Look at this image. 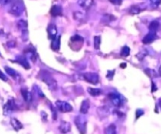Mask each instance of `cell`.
<instances>
[{
    "instance_id": "1",
    "label": "cell",
    "mask_w": 161,
    "mask_h": 134,
    "mask_svg": "<svg viewBox=\"0 0 161 134\" xmlns=\"http://www.w3.org/2000/svg\"><path fill=\"white\" fill-rule=\"evenodd\" d=\"M38 78L44 82L51 90H57L58 89V82L54 76L47 70H41L38 75Z\"/></svg>"
},
{
    "instance_id": "2",
    "label": "cell",
    "mask_w": 161,
    "mask_h": 134,
    "mask_svg": "<svg viewBox=\"0 0 161 134\" xmlns=\"http://www.w3.org/2000/svg\"><path fill=\"white\" fill-rule=\"evenodd\" d=\"M25 10V6L21 1H15L14 3L11 4V6L9 10V13L15 17H19L23 14Z\"/></svg>"
},
{
    "instance_id": "3",
    "label": "cell",
    "mask_w": 161,
    "mask_h": 134,
    "mask_svg": "<svg viewBox=\"0 0 161 134\" xmlns=\"http://www.w3.org/2000/svg\"><path fill=\"white\" fill-rule=\"evenodd\" d=\"M75 124L77 127L78 130L81 134H85L87 132V119L82 115H78L75 119Z\"/></svg>"
},
{
    "instance_id": "4",
    "label": "cell",
    "mask_w": 161,
    "mask_h": 134,
    "mask_svg": "<svg viewBox=\"0 0 161 134\" xmlns=\"http://www.w3.org/2000/svg\"><path fill=\"white\" fill-rule=\"evenodd\" d=\"M82 76H83V78L85 80L86 82L93 84V85H97L99 82L98 75L94 73V72H86V73L82 75Z\"/></svg>"
},
{
    "instance_id": "5",
    "label": "cell",
    "mask_w": 161,
    "mask_h": 134,
    "mask_svg": "<svg viewBox=\"0 0 161 134\" xmlns=\"http://www.w3.org/2000/svg\"><path fill=\"white\" fill-rule=\"evenodd\" d=\"M56 107L61 112L66 113V112H70L72 111V107L71 106L70 104H68V102L63 101H58L55 103Z\"/></svg>"
},
{
    "instance_id": "6",
    "label": "cell",
    "mask_w": 161,
    "mask_h": 134,
    "mask_svg": "<svg viewBox=\"0 0 161 134\" xmlns=\"http://www.w3.org/2000/svg\"><path fill=\"white\" fill-rule=\"evenodd\" d=\"M109 98L112 104L116 107H120L123 104V99L120 94L116 93H110L109 94Z\"/></svg>"
},
{
    "instance_id": "7",
    "label": "cell",
    "mask_w": 161,
    "mask_h": 134,
    "mask_svg": "<svg viewBox=\"0 0 161 134\" xmlns=\"http://www.w3.org/2000/svg\"><path fill=\"white\" fill-rule=\"evenodd\" d=\"M156 39V32L150 31V32H149V33L143 38V39H142V43L146 45L150 44V43H153Z\"/></svg>"
},
{
    "instance_id": "8",
    "label": "cell",
    "mask_w": 161,
    "mask_h": 134,
    "mask_svg": "<svg viewBox=\"0 0 161 134\" xmlns=\"http://www.w3.org/2000/svg\"><path fill=\"white\" fill-rule=\"evenodd\" d=\"M47 32H48L49 38L52 40L54 38L57 37L58 35V28H57V26L54 24H49L48 27H47Z\"/></svg>"
},
{
    "instance_id": "9",
    "label": "cell",
    "mask_w": 161,
    "mask_h": 134,
    "mask_svg": "<svg viewBox=\"0 0 161 134\" xmlns=\"http://www.w3.org/2000/svg\"><path fill=\"white\" fill-rule=\"evenodd\" d=\"M59 130L63 134L68 133L71 130V124L69 123H68V122L62 121L61 123L60 126H59Z\"/></svg>"
},
{
    "instance_id": "10",
    "label": "cell",
    "mask_w": 161,
    "mask_h": 134,
    "mask_svg": "<svg viewBox=\"0 0 161 134\" xmlns=\"http://www.w3.org/2000/svg\"><path fill=\"white\" fill-rule=\"evenodd\" d=\"M25 53L26 56L28 57L31 61L35 62V60H37V54L35 53V50L33 48H28L27 49L25 50Z\"/></svg>"
},
{
    "instance_id": "11",
    "label": "cell",
    "mask_w": 161,
    "mask_h": 134,
    "mask_svg": "<svg viewBox=\"0 0 161 134\" xmlns=\"http://www.w3.org/2000/svg\"><path fill=\"white\" fill-rule=\"evenodd\" d=\"M51 16L53 17H58V16L62 15V7L59 5H54L53 6L51 9Z\"/></svg>"
},
{
    "instance_id": "12",
    "label": "cell",
    "mask_w": 161,
    "mask_h": 134,
    "mask_svg": "<svg viewBox=\"0 0 161 134\" xmlns=\"http://www.w3.org/2000/svg\"><path fill=\"white\" fill-rule=\"evenodd\" d=\"M145 10V8L142 7L141 5H134V6H130V8L129 9V14L131 15H137L139 14L142 11Z\"/></svg>"
},
{
    "instance_id": "13",
    "label": "cell",
    "mask_w": 161,
    "mask_h": 134,
    "mask_svg": "<svg viewBox=\"0 0 161 134\" xmlns=\"http://www.w3.org/2000/svg\"><path fill=\"white\" fill-rule=\"evenodd\" d=\"M94 0H80L79 5L81 6L84 10H89L90 8L93 6Z\"/></svg>"
},
{
    "instance_id": "14",
    "label": "cell",
    "mask_w": 161,
    "mask_h": 134,
    "mask_svg": "<svg viewBox=\"0 0 161 134\" xmlns=\"http://www.w3.org/2000/svg\"><path fill=\"white\" fill-rule=\"evenodd\" d=\"M90 108V101L88 99L84 100L81 104V106H80V113L82 114H87L89 111Z\"/></svg>"
},
{
    "instance_id": "15",
    "label": "cell",
    "mask_w": 161,
    "mask_h": 134,
    "mask_svg": "<svg viewBox=\"0 0 161 134\" xmlns=\"http://www.w3.org/2000/svg\"><path fill=\"white\" fill-rule=\"evenodd\" d=\"M61 44V36H57L54 39H52V43H51V49L54 51H58L60 49Z\"/></svg>"
},
{
    "instance_id": "16",
    "label": "cell",
    "mask_w": 161,
    "mask_h": 134,
    "mask_svg": "<svg viewBox=\"0 0 161 134\" xmlns=\"http://www.w3.org/2000/svg\"><path fill=\"white\" fill-rule=\"evenodd\" d=\"M17 62L19 63L21 66H23L25 69H29L30 68V64L28 61V60L26 59L25 56H20L17 58Z\"/></svg>"
},
{
    "instance_id": "17",
    "label": "cell",
    "mask_w": 161,
    "mask_h": 134,
    "mask_svg": "<svg viewBox=\"0 0 161 134\" xmlns=\"http://www.w3.org/2000/svg\"><path fill=\"white\" fill-rule=\"evenodd\" d=\"M21 94L23 96V98L25 99V101L26 102H31V100H32L31 93L26 89H21Z\"/></svg>"
},
{
    "instance_id": "18",
    "label": "cell",
    "mask_w": 161,
    "mask_h": 134,
    "mask_svg": "<svg viewBox=\"0 0 161 134\" xmlns=\"http://www.w3.org/2000/svg\"><path fill=\"white\" fill-rule=\"evenodd\" d=\"M159 28H160V24H159V21H152L150 24V27H149L150 31H153V32H156L157 31H159Z\"/></svg>"
},
{
    "instance_id": "19",
    "label": "cell",
    "mask_w": 161,
    "mask_h": 134,
    "mask_svg": "<svg viewBox=\"0 0 161 134\" xmlns=\"http://www.w3.org/2000/svg\"><path fill=\"white\" fill-rule=\"evenodd\" d=\"M10 123H11L12 126L14 127V129L16 131H19L20 129H21L23 128V125L17 119H12Z\"/></svg>"
},
{
    "instance_id": "20",
    "label": "cell",
    "mask_w": 161,
    "mask_h": 134,
    "mask_svg": "<svg viewBox=\"0 0 161 134\" xmlns=\"http://www.w3.org/2000/svg\"><path fill=\"white\" fill-rule=\"evenodd\" d=\"M87 91L92 97H97L101 93V89L97 88H88Z\"/></svg>"
},
{
    "instance_id": "21",
    "label": "cell",
    "mask_w": 161,
    "mask_h": 134,
    "mask_svg": "<svg viewBox=\"0 0 161 134\" xmlns=\"http://www.w3.org/2000/svg\"><path fill=\"white\" fill-rule=\"evenodd\" d=\"M105 134H117V127L114 124L109 125V126L105 129Z\"/></svg>"
},
{
    "instance_id": "22",
    "label": "cell",
    "mask_w": 161,
    "mask_h": 134,
    "mask_svg": "<svg viewBox=\"0 0 161 134\" xmlns=\"http://www.w3.org/2000/svg\"><path fill=\"white\" fill-rule=\"evenodd\" d=\"M14 107H15V105H14V101H8V103L6 104V105H5L4 110H5V111H7V112H10V111L14 110Z\"/></svg>"
},
{
    "instance_id": "23",
    "label": "cell",
    "mask_w": 161,
    "mask_h": 134,
    "mask_svg": "<svg viewBox=\"0 0 161 134\" xmlns=\"http://www.w3.org/2000/svg\"><path fill=\"white\" fill-rule=\"evenodd\" d=\"M94 46L95 49H99L101 46V36H94Z\"/></svg>"
},
{
    "instance_id": "24",
    "label": "cell",
    "mask_w": 161,
    "mask_h": 134,
    "mask_svg": "<svg viewBox=\"0 0 161 134\" xmlns=\"http://www.w3.org/2000/svg\"><path fill=\"white\" fill-rule=\"evenodd\" d=\"M130 48H129L128 46H123L122 48V49H121L120 51V55L122 56H124V57H126V56H128L129 55H130Z\"/></svg>"
},
{
    "instance_id": "25",
    "label": "cell",
    "mask_w": 161,
    "mask_h": 134,
    "mask_svg": "<svg viewBox=\"0 0 161 134\" xmlns=\"http://www.w3.org/2000/svg\"><path fill=\"white\" fill-rule=\"evenodd\" d=\"M5 71H6V72L9 75L12 76V77H14V78H15L16 75H17V72H16V71L14 70V69H13V68H9V67H5Z\"/></svg>"
},
{
    "instance_id": "26",
    "label": "cell",
    "mask_w": 161,
    "mask_h": 134,
    "mask_svg": "<svg viewBox=\"0 0 161 134\" xmlns=\"http://www.w3.org/2000/svg\"><path fill=\"white\" fill-rule=\"evenodd\" d=\"M71 42H72V43H83V42H84V38L81 37L80 35H74V36H72V37H71Z\"/></svg>"
},
{
    "instance_id": "27",
    "label": "cell",
    "mask_w": 161,
    "mask_h": 134,
    "mask_svg": "<svg viewBox=\"0 0 161 134\" xmlns=\"http://www.w3.org/2000/svg\"><path fill=\"white\" fill-rule=\"evenodd\" d=\"M115 19H116V18H115L114 16L110 15V14H106V15L103 17L102 21H105V23H108V22H111L112 21H113V20Z\"/></svg>"
},
{
    "instance_id": "28",
    "label": "cell",
    "mask_w": 161,
    "mask_h": 134,
    "mask_svg": "<svg viewBox=\"0 0 161 134\" xmlns=\"http://www.w3.org/2000/svg\"><path fill=\"white\" fill-rule=\"evenodd\" d=\"M151 6L154 8H157L161 4V0H150Z\"/></svg>"
},
{
    "instance_id": "29",
    "label": "cell",
    "mask_w": 161,
    "mask_h": 134,
    "mask_svg": "<svg viewBox=\"0 0 161 134\" xmlns=\"http://www.w3.org/2000/svg\"><path fill=\"white\" fill-rule=\"evenodd\" d=\"M16 0H0V2L2 3L3 6H7V5H11L12 3H14Z\"/></svg>"
},
{
    "instance_id": "30",
    "label": "cell",
    "mask_w": 161,
    "mask_h": 134,
    "mask_svg": "<svg viewBox=\"0 0 161 134\" xmlns=\"http://www.w3.org/2000/svg\"><path fill=\"white\" fill-rule=\"evenodd\" d=\"M115 74V71H108V72H107V75H106V77L108 79L111 80L113 79V75H114Z\"/></svg>"
},
{
    "instance_id": "31",
    "label": "cell",
    "mask_w": 161,
    "mask_h": 134,
    "mask_svg": "<svg viewBox=\"0 0 161 134\" xmlns=\"http://www.w3.org/2000/svg\"><path fill=\"white\" fill-rule=\"evenodd\" d=\"M109 2L115 6H120L122 4L123 0H109Z\"/></svg>"
},
{
    "instance_id": "32",
    "label": "cell",
    "mask_w": 161,
    "mask_h": 134,
    "mask_svg": "<svg viewBox=\"0 0 161 134\" xmlns=\"http://www.w3.org/2000/svg\"><path fill=\"white\" fill-rule=\"evenodd\" d=\"M142 115H144V111L141 109H138L136 111V119H138L140 116H142Z\"/></svg>"
},
{
    "instance_id": "33",
    "label": "cell",
    "mask_w": 161,
    "mask_h": 134,
    "mask_svg": "<svg viewBox=\"0 0 161 134\" xmlns=\"http://www.w3.org/2000/svg\"><path fill=\"white\" fill-rule=\"evenodd\" d=\"M0 79H2V81H4V82H6L8 80L7 77L3 74V72H2L1 70H0Z\"/></svg>"
},
{
    "instance_id": "34",
    "label": "cell",
    "mask_w": 161,
    "mask_h": 134,
    "mask_svg": "<svg viewBox=\"0 0 161 134\" xmlns=\"http://www.w3.org/2000/svg\"><path fill=\"white\" fill-rule=\"evenodd\" d=\"M156 89H157V88L155 87V84H154V82H153L152 83V92H155Z\"/></svg>"
},
{
    "instance_id": "35",
    "label": "cell",
    "mask_w": 161,
    "mask_h": 134,
    "mask_svg": "<svg viewBox=\"0 0 161 134\" xmlns=\"http://www.w3.org/2000/svg\"><path fill=\"white\" fill-rule=\"evenodd\" d=\"M126 67V63H123V64H120V68H125Z\"/></svg>"
},
{
    "instance_id": "36",
    "label": "cell",
    "mask_w": 161,
    "mask_h": 134,
    "mask_svg": "<svg viewBox=\"0 0 161 134\" xmlns=\"http://www.w3.org/2000/svg\"><path fill=\"white\" fill-rule=\"evenodd\" d=\"M159 75L161 76V66L159 67Z\"/></svg>"
},
{
    "instance_id": "37",
    "label": "cell",
    "mask_w": 161,
    "mask_h": 134,
    "mask_svg": "<svg viewBox=\"0 0 161 134\" xmlns=\"http://www.w3.org/2000/svg\"><path fill=\"white\" fill-rule=\"evenodd\" d=\"M159 106H160V107H161V99L159 100Z\"/></svg>"
},
{
    "instance_id": "38",
    "label": "cell",
    "mask_w": 161,
    "mask_h": 134,
    "mask_svg": "<svg viewBox=\"0 0 161 134\" xmlns=\"http://www.w3.org/2000/svg\"><path fill=\"white\" fill-rule=\"evenodd\" d=\"M0 56H1V54H0Z\"/></svg>"
}]
</instances>
